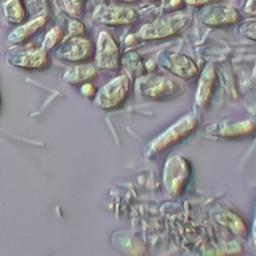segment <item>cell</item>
I'll list each match as a JSON object with an SVG mask.
<instances>
[{"label": "cell", "instance_id": "obj_8", "mask_svg": "<svg viewBox=\"0 0 256 256\" xmlns=\"http://www.w3.org/2000/svg\"><path fill=\"white\" fill-rule=\"evenodd\" d=\"M169 63L170 64L167 65V69L171 70L173 73L181 77H188L196 74V67L194 63L183 55H174L170 59Z\"/></svg>", "mask_w": 256, "mask_h": 256}, {"label": "cell", "instance_id": "obj_13", "mask_svg": "<svg viewBox=\"0 0 256 256\" xmlns=\"http://www.w3.org/2000/svg\"><path fill=\"white\" fill-rule=\"evenodd\" d=\"M188 2L190 3H194V4H197V3H204L206 1H209V0H187Z\"/></svg>", "mask_w": 256, "mask_h": 256}, {"label": "cell", "instance_id": "obj_14", "mask_svg": "<svg viewBox=\"0 0 256 256\" xmlns=\"http://www.w3.org/2000/svg\"><path fill=\"white\" fill-rule=\"evenodd\" d=\"M0 103H1V100H0Z\"/></svg>", "mask_w": 256, "mask_h": 256}, {"label": "cell", "instance_id": "obj_10", "mask_svg": "<svg viewBox=\"0 0 256 256\" xmlns=\"http://www.w3.org/2000/svg\"><path fill=\"white\" fill-rule=\"evenodd\" d=\"M95 74V70L92 66H76L67 71L66 81L69 83L82 82L87 78L92 77Z\"/></svg>", "mask_w": 256, "mask_h": 256}, {"label": "cell", "instance_id": "obj_7", "mask_svg": "<svg viewBox=\"0 0 256 256\" xmlns=\"http://www.w3.org/2000/svg\"><path fill=\"white\" fill-rule=\"evenodd\" d=\"M175 85L173 82H171L169 79H161V78H154L150 79L145 86L142 88L143 94H145L148 97H162L165 94L169 95Z\"/></svg>", "mask_w": 256, "mask_h": 256}, {"label": "cell", "instance_id": "obj_1", "mask_svg": "<svg viewBox=\"0 0 256 256\" xmlns=\"http://www.w3.org/2000/svg\"><path fill=\"white\" fill-rule=\"evenodd\" d=\"M129 90V81L125 77H118L103 87L98 95L99 105L102 108H111L121 103Z\"/></svg>", "mask_w": 256, "mask_h": 256}, {"label": "cell", "instance_id": "obj_2", "mask_svg": "<svg viewBox=\"0 0 256 256\" xmlns=\"http://www.w3.org/2000/svg\"><path fill=\"white\" fill-rule=\"evenodd\" d=\"M183 17H172L169 19H162L152 25L143 27L140 34L145 38H158L170 35L177 31L184 24Z\"/></svg>", "mask_w": 256, "mask_h": 256}, {"label": "cell", "instance_id": "obj_12", "mask_svg": "<svg viewBox=\"0 0 256 256\" xmlns=\"http://www.w3.org/2000/svg\"><path fill=\"white\" fill-rule=\"evenodd\" d=\"M69 30L72 35H78L83 31V25H82V23H80L78 21H72L70 23Z\"/></svg>", "mask_w": 256, "mask_h": 256}, {"label": "cell", "instance_id": "obj_11", "mask_svg": "<svg viewBox=\"0 0 256 256\" xmlns=\"http://www.w3.org/2000/svg\"><path fill=\"white\" fill-rule=\"evenodd\" d=\"M66 6L68 10L73 13V14H78L81 5H82V0H65Z\"/></svg>", "mask_w": 256, "mask_h": 256}, {"label": "cell", "instance_id": "obj_3", "mask_svg": "<svg viewBox=\"0 0 256 256\" xmlns=\"http://www.w3.org/2000/svg\"><path fill=\"white\" fill-rule=\"evenodd\" d=\"M97 59L101 67L113 68L117 65L118 49L113 39L106 33H102L97 50Z\"/></svg>", "mask_w": 256, "mask_h": 256}, {"label": "cell", "instance_id": "obj_5", "mask_svg": "<svg viewBox=\"0 0 256 256\" xmlns=\"http://www.w3.org/2000/svg\"><path fill=\"white\" fill-rule=\"evenodd\" d=\"M194 126H195V120L192 117L183 119L177 125H175L171 130L167 131V133L163 135L161 140L159 139V141L155 143L156 147L161 149L167 145H170L171 142L177 140L179 137H182L183 135L188 133L191 129L194 128Z\"/></svg>", "mask_w": 256, "mask_h": 256}, {"label": "cell", "instance_id": "obj_6", "mask_svg": "<svg viewBox=\"0 0 256 256\" xmlns=\"http://www.w3.org/2000/svg\"><path fill=\"white\" fill-rule=\"evenodd\" d=\"M91 51V45L88 40L85 39H71L66 46L64 57L72 60L78 61L89 57Z\"/></svg>", "mask_w": 256, "mask_h": 256}, {"label": "cell", "instance_id": "obj_4", "mask_svg": "<svg viewBox=\"0 0 256 256\" xmlns=\"http://www.w3.org/2000/svg\"><path fill=\"white\" fill-rule=\"evenodd\" d=\"M99 12L100 19L110 24H124L134 21L136 14L133 10L119 7H103Z\"/></svg>", "mask_w": 256, "mask_h": 256}, {"label": "cell", "instance_id": "obj_9", "mask_svg": "<svg viewBox=\"0 0 256 256\" xmlns=\"http://www.w3.org/2000/svg\"><path fill=\"white\" fill-rule=\"evenodd\" d=\"M206 13V22L209 24H219V23H228L233 22L237 18L236 12L229 7L216 6L212 7Z\"/></svg>", "mask_w": 256, "mask_h": 256}]
</instances>
